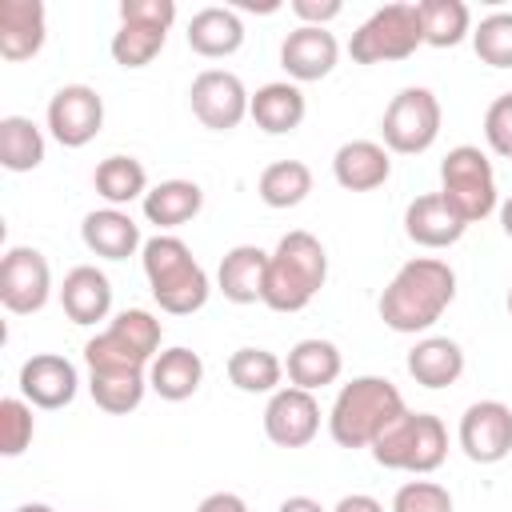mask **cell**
Here are the masks:
<instances>
[{"instance_id": "obj_1", "label": "cell", "mask_w": 512, "mask_h": 512, "mask_svg": "<svg viewBox=\"0 0 512 512\" xmlns=\"http://www.w3.org/2000/svg\"><path fill=\"white\" fill-rule=\"evenodd\" d=\"M452 300H456L452 264L440 260V256H412L408 264L396 268V276L380 292L376 308H380V320L392 332L416 336V332H428Z\"/></svg>"}, {"instance_id": "obj_2", "label": "cell", "mask_w": 512, "mask_h": 512, "mask_svg": "<svg viewBox=\"0 0 512 512\" xmlns=\"http://www.w3.org/2000/svg\"><path fill=\"white\" fill-rule=\"evenodd\" d=\"M324 280H328V252H324V244L312 232L292 228L268 252L264 304L272 312H304L316 300V292L324 288Z\"/></svg>"}, {"instance_id": "obj_3", "label": "cell", "mask_w": 512, "mask_h": 512, "mask_svg": "<svg viewBox=\"0 0 512 512\" xmlns=\"http://www.w3.org/2000/svg\"><path fill=\"white\" fill-rule=\"evenodd\" d=\"M140 260H144V276H148L152 300L164 312L192 316V312H200L208 304V292H212L208 272L200 268V260L192 256V248L180 236L156 232L152 240H144Z\"/></svg>"}, {"instance_id": "obj_4", "label": "cell", "mask_w": 512, "mask_h": 512, "mask_svg": "<svg viewBox=\"0 0 512 512\" xmlns=\"http://www.w3.org/2000/svg\"><path fill=\"white\" fill-rule=\"evenodd\" d=\"M400 412L404 396L388 376H356L336 392L328 432L340 448H368Z\"/></svg>"}, {"instance_id": "obj_5", "label": "cell", "mask_w": 512, "mask_h": 512, "mask_svg": "<svg viewBox=\"0 0 512 512\" xmlns=\"http://www.w3.org/2000/svg\"><path fill=\"white\" fill-rule=\"evenodd\" d=\"M372 460L380 468H392V472H416V476H428L444 464L448 456V432H444V420L432 416V412H400L372 444H368Z\"/></svg>"}, {"instance_id": "obj_6", "label": "cell", "mask_w": 512, "mask_h": 512, "mask_svg": "<svg viewBox=\"0 0 512 512\" xmlns=\"http://www.w3.org/2000/svg\"><path fill=\"white\" fill-rule=\"evenodd\" d=\"M160 340H164V328L152 312L124 308L84 344V364H88V372H104V368H140V372H148V364L160 352Z\"/></svg>"}, {"instance_id": "obj_7", "label": "cell", "mask_w": 512, "mask_h": 512, "mask_svg": "<svg viewBox=\"0 0 512 512\" xmlns=\"http://www.w3.org/2000/svg\"><path fill=\"white\" fill-rule=\"evenodd\" d=\"M440 196L464 216V224L492 216L500 208V192L488 152H480L476 144H456L440 160Z\"/></svg>"}, {"instance_id": "obj_8", "label": "cell", "mask_w": 512, "mask_h": 512, "mask_svg": "<svg viewBox=\"0 0 512 512\" xmlns=\"http://www.w3.org/2000/svg\"><path fill=\"white\" fill-rule=\"evenodd\" d=\"M424 44V24L416 4H384L376 8L348 40V52L356 64H384V60H408Z\"/></svg>"}, {"instance_id": "obj_9", "label": "cell", "mask_w": 512, "mask_h": 512, "mask_svg": "<svg viewBox=\"0 0 512 512\" xmlns=\"http://www.w3.org/2000/svg\"><path fill=\"white\" fill-rule=\"evenodd\" d=\"M176 20L172 0H120V28L112 32V60L120 68H144L164 52L168 28Z\"/></svg>"}, {"instance_id": "obj_10", "label": "cell", "mask_w": 512, "mask_h": 512, "mask_svg": "<svg viewBox=\"0 0 512 512\" xmlns=\"http://www.w3.org/2000/svg\"><path fill=\"white\" fill-rule=\"evenodd\" d=\"M440 120H444V108L436 100L432 88H400L384 116H380V136H384V148L388 152H400V156H416V152H428L440 136Z\"/></svg>"}, {"instance_id": "obj_11", "label": "cell", "mask_w": 512, "mask_h": 512, "mask_svg": "<svg viewBox=\"0 0 512 512\" xmlns=\"http://www.w3.org/2000/svg\"><path fill=\"white\" fill-rule=\"evenodd\" d=\"M52 296V268L40 248L16 244L0 260V304L12 316H32Z\"/></svg>"}, {"instance_id": "obj_12", "label": "cell", "mask_w": 512, "mask_h": 512, "mask_svg": "<svg viewBox=\"0 0 512 512\" xmlns=\"http://www.w3.org/2000/svg\"><path fill=\"white\" fill-rule=\"evenodd\" d=\"M188 104H192V116L212 128V132H232L240 128V120L248 116V104H252V92L244 88V80L228 68H204L192 88H188Z\"/></svg>"}, {"instance_id": "obj_13", "label": "cell", "mask_w": 512, "mask_h": 512, "mask_svg": "<svg viewBox=\"0 0 512 512\" xmlns=\"http://www.w3.org/2000/svg\"><path fill=\"white\" fill-rule=\"evenodd\" d=\"M48 132L64 148H84L104 128V96L88 84H64L48 100Z\"/></svg>"}, {"instance_id": "obj_14", "label": "cell", "mask_w": 512, "mask_h": 512, "mask_svg": "<svg viewBox=\"0 0 512 512\" xmlns=\"http://www.w3.org/2000/svg\"><path fill=\"white\" fill-rule=\"evenodd\" d=\"M456 436L472 464H500L512 452V408L504 400H476L464 408Z\"/></svg>"}, {"instance_id": "obj_15", "label": "cell", "mask_w": 512, "mask_h": 512, "mask_svg": "<svg viewBox=\"0 0 512 512\" xmlns=\"http://www.w3.org/2000/svg\"><path fill=\"white\" fill-rule=\"evenodd\" d=\"M320 432V404L304 388H276L264 408V436L276 448H304Z\"/></svg>"}, {"instance_id": "obj_16", "label": "cell", "mask_w": 512, "mask_h": 512, "mask_svg": "<svg viewBox=\"0 0 512 512\" xmlns=\"http://www.w3.org/2000/svg\"><path fill=\"white\" fill-rule=\"evenodd\" d=\"M76 388H80V372L60 352H36L20 364V396L32 408H44V412L68 408L76 400Z\"/></svg>"}, {"instance_id": "obj_17", "label": "cell", "mask_w": 512, "mask_h": 512, "mask_svg": "<svg viewBox=\"0 0 512 512\" xmlns=\"http://www.w3.org/2000/svg\"><path fill=\"white\" fill-rule=\"evenodd\" d=\"M340 60V44L328 28H292L280 44V68L288 72L292 84H312V80H324Z\"/></svg>"}, {"instance_id": "obj_18", "label": "cell", "mask_w": 512, "mask_h": 512, "mask_svg": "<svg viewBox=\"0 0 512 512\" xmlns=\"http://www.w3.org/2000/svg\"><path fill=\"white\" fill-rule=\"evenodd\" d=\"M464 216L440 196V192H428V196H416L408 208H404V236L420 248H448L464 236Z\"/></svg>"}, {"instance_id": "obj_19", "label": "cell", "mask_w": 512, "mask_h": 512, "mask_svg": "<svg viewBox=\"0 0 512 512\" xmlns=\"http://www.w3.org/2000/svg\"><path fill=\"white\" fill-rule=\"evenodd\" d=\"M48 12L40 0H0V56L32 60L44 48Z\"/></svg>"}, {"instance_id": "obj_20", "label": "cell", "mask_w": 512, "mask_h": 512, "mask_svg": "<svg viewBox=\"0 0 512 512\" xmlns=\"http://www.w3.org/2000/svg\"><path fill=\"white\" fill-rule=\"evenodd\" d=\"M264 280H268V252L260 244H236L220 256L216 288L232 304H264Z\"/></svg>"}, {"instance_id": "obj_21", "label": "cell", "mask_w": 512, "mask_h": 512, "mask_svg": "<svg viewBox=\"0 0 512 512\" xmlns=\"http://www.w3.org/2000/svg\"><path fill=\"white\" fill-rule=\"evenodd\" d=\"M332 176L344 192H372L392 176V152L376 140H348L332 156Z\"/></svg>"}, {"instance_id": "obj_22", "label": "cell", "mask_w": 512, "mask_h": 512, "mask_svg": "<svg viewBox=\"0 0 512 512\" xmlns=\"http://www.w3.org/2000/svg\"><path fill=\"white\" fill-rule=\"evenodd\" d=\"M80 240L92 256L104 260H128L136 248H144L140 240V224L124 212V208H96L84 216L80 224Z\"/></svg>"}, {"instance_id": "obj_23", "label": "cell", "mask_w": 512, "mask_h": 512, "mask_svg": "<svg viewBox=\"0 0 512 512\" xmlns=\"http://www.w3.org/2000/svg\"><path fill=\"white\" fill-rule=\"evenodd\" d=\"M60 308L72 324H100L112 312V284L96 264H76L60 284Z\"/></svg>"}, {"instance_id": "obj_24", "label": "cell", "mask_w": 512, "mask_h": 512, "mask_svg": "<svg viewBox=\"0 0 512 512\" xmlns=\"http://www.w3.org/2000/svg\"><path fill=\"white\" fill-rule=\"evenodd\" d=\"M304 112H308L304 92H300V84H292V80L260 84V88L252 92V104H248V116H252L256 128L268 132V136H288V132H296V128L304 124Z\"/></svg>"}, {"instance_id": "obj_25", "label": "cell", "mask_w": 512, "mask_h": 512, "mask_svg": "<svg viewBox=\"0 0 512 512\" xmlns=\"http://www.w3.org/2000/svg\"><path fill=\"white\" fill-rule=\"evenodd\" d=\"M188 48L196 56H208V60H220V56H232L240 52L244 44V20L236 16V8H224V4H208L200 12H192L188 20Z\"/></svg>"}, {"instance_id": "obj_26", "label": "cell", "mask_w": 512, "mask_h": 512, "mask_svg": "<svg viewBox=\"0 0 512 512\" xmlns=\"http://www.w3.org/2000/svg\"><path fill=\"white\" fill-rule=\"evenodd\" d=\"M200 384H204V360H200V352H192V348H184V344L160 348L156 360L148 364V388H152L160 400L180 404V400L196 396Z\"/></svg>"}, {"instance_id": "obj_27", "label": "cell", "mask_w": 512, "mask_h": 512, "mask_svg": "<svg viewBox=\"0 0 512 512\" xmlns=\"http://www.w3.org/2000/svg\"><path fill=\"white\" fill-rule=\"evenodd\" d=\"M284 372L292 380V388H304V392H316V388H328L340 380L344 372V356L332 340H320V336H308V340H296L288 348V360H284Z\"/></svg>"}, {"instance_id": "obj_28", "label": "cell", "mask_w": 512, "mask_h": 512, "mask_svg": "<svg viewBox=\"0 0 512 512\" xmlns=\"http://www.w3.org/2000/svg\"><path fill=\"white\" fill-rule=\"evenodd\" d=\"M408 376L424 388H448L464 376V348L452 336H424L408 352Z\"/></svg>"}, {"instance_id": "obj_29", "label": "cell", "mask_w": 512, "mask_h": 512, "mask_svg": "<svg viewBox=\"0 0 512 512\" xmlns=\"http://www.w3.org/2000/svg\"><path fill=\"white\" fill-rule=\"evenodd\" d=\"M140 208H144V220L156 224L160 232L164 228H180L204 208V188L196 180H160V184L148 188Z\"/></svg>"}, {"instance_id": "obj_30", "label": "cell", "mask_w": 512, "mask_h": 512, "mask_svg": "<svg viewBox=\"0 0 512 512\" xmlns=\"http://www.w3.org/2000/svg\"><path fill=\"white\" fill-rule=\"evenodd\" d=\"M88 392L96 400V408L112 412V416H128L144 404L148 392V372L140 368H104V372H88Z\"/></svg>"}, {"instance_id": "obj_31", "label": "cell", "mask_w": 512, "mask_h": 512, "mask_svg": "<svg viewBox=\"0 0 512 512\" xmlns=\"http://www.w3.org/2000/svg\"><path fill=\"white\" fill-rule=\"evenodd\" d=\"M92 184L96 192L108 200V208H120V204H132V200H144L148 196V172L136 156H104L92 172Z\"/></svg>"}, {"instance_id": "obj_32", "label": "cell", "mask_w": 512, "mask_h": 512, "mask_svg": "<svg viewBox=\"0 0 512 512\" xmlns=\"http://www.w3.org/2000/svg\"><path fill=\"white\" fill-rule=\"evenodd\" d=\"M256 192L268 208H296L312 192V168L304 160H276L260 172Z\"/></svg>"}, {"instance_id": "obj_33", "label": "cell", "mask_w": 512, "mask_h": 512, "mask_svg": "<svg viewBox=\"0 0 512 512\" xmlns=\"http://www.w3.org/2000/svg\"><path fill=\"white\" fill-rule=\"evenodd\" d=\"M228 380L240 388V392H252V396H260V392H276L280 388V380H284V360L276 356V352H268V348H236L232 356H228Z\"/></svg>"}, {"instance_id": "obj_34", "label": "cell", "mask_w": 512, "mask_h": 512, "mask_svg": "<svg viewBox=\"0 0 512 512\" xmlns=\"http://www.w3.org/2000/svg\"><path fill=\"white\" fill-rule=\"evenodd\" d=\"M416 8L424 24V44L456 48L464 36H472V12L464 0H420Z\"/></svg>"}, {"instance_id": "obj_35", "label": "cell", "mask_w": 512, "mask_h": 512, "mask_svg": "<svg viewBox=\"0 0 512 512\" xmlns=\"http://www.w3.org/2000/svg\"><path fill=\"white\" fill-rule=\"evenodd\" d=\"M0 164L8 172H32L44 164V132L28 116L0 120Z\"/></svg>"}, {"instance_id": "obj_36", "label": "cell", "mask_w": 512, "mask_h": 512, "mask_svg": "<svg viewBox=\"0 0 512 512\" xmlns=\"http://www.w3.org/2000/svg\"><path fill=\"white\" fill-rule=\"evenodd\" d=\"M472 48L488 68H512V12H492L472 28Z\"/></svg>"}, {"instance_id": "obj_37", "label": "cell", "mask_w": 512, "mask_h": 512, "mask_svg": "<svg viewBox=\"0 0 512 512\" xmlns=\"http://www.w3.org/2000/svg\"><path fill=\"white\" fill-rule=\"evenodd\" d=\"M32 432H36L32 404L24 396H4L0 400V452L4 456H20L32 444Z\"/></svg>"}, {"instance_id": "obj_38", "label": "cell", "mask_w": 512, "mask_h": 512, "mask_svg": "<svg viewBox=\"0 0 512 512\" xmlns=\"http://www.w3.org/2000/svg\"><path fill=\"white\" fill-rule=\"evenodd\" d=\"M392 512H452V496L436 480H408L396 488Z\"/></svg>"}, {"instance_id": "obj_39", "label": "cell", "mask_w": 512, "mask_h": 512, "mask_svg": "<svg viewBox=\"0 0 512 512\" xmlns=\"http://www.w3.org/2000/svg\"><path fill=\"white\" fill-rule=\"evenodd\" d=\"M484 140L496 156H512V92L496 96L484 112Z\"/></svg>"}, {"instance_id": "obj_40", "label": "cell", "mask_w": 512, "mask_h": 512, "mask_svg": "<svg viewBox=\"0 0 512 512\" xmlns=\"http://www.w3.org/2000/svg\"><path fill=\"white\" fill-rule=\"evenodd\" d=\"M292 12H296L300 24H308V28H328V24L344 12V4H340V0H292Z\"/></svg>"}, {"instance_id": "obj_41", "label": "cell", "mask_w": 512, "mask_h": 512, "mask_svg": "<svg viewBox=\"0 0 512 512\" xmlns=\"http://www.w3.org/2000/svg\"><path fill=\"white\" fill-rule=\"evenodd\" d=\"M196 512H248V504H244V496H236V492H208V496L196 504Z\"/></svg>"}, {"instance_id": "obj_42", "label": "cell", "mask_w": 512, "mask_h": 512, "mask_svg": "<svg viewBox=\"0 0 512 512\" xmlns=\"http://www.w3.org/2000/svg\"><path fill=\"white\" fill-rule=\"evenodd\" d=\"M332 512H384V504L368 492H352V496H340V504Z\"/></svg>"}, {"instance_id": "obj_43", "label": "cell", "mask_w": 512, "mask_h": 512, "mask_svg": "<svg viewBox=\"0 0 512 512\" xmlns=\"http://www.w3.org/2000/svg\"><path fill=\"white\" fill-rule=\"evenodd\" d=\"M276 512H328V508L320 500H312V496H288V500H280Z\"/></svg>"}, {"instance_id": "obj_44", "label": "cell", "mask_w": 512, "mask_h": 512, "mask_svg": "<svg viewBox=\"0 0 512 512\" xmlns=\"http://www.w3.org/2000/svg\"><path fill=\"white\" fill-rule=\"evenodd\" d=\"M500 228H504V236L512 240V196L500 200Z\"/></svg>"}, {"instance_id": "obj_45", "label": "cell", "mask_w": 512, "mask_h": 512, "mask_svg": "<svg viewBox=\"0 0 512 512\" xmlns=\"http://www.w3.org/2000/svg\"><path fill=\"white\" fill-rule=\"evenodd\" d=\"M16 512H52V508H48V504H20Z\"/></svg>"}, {"instance_id": "obj_46", "label": "cell", "mask_w": 512, "mask_h": 512, "mask_svg": "<svg viewBox=\"0 0 512 512\" xmlns=\"http://www.w3.org/2000/svg\"><path fill=\"white\" fill-rule=\"evenodd\" d=\"M508 316H512V288H508Z\"/></svg>"}]
</instances>
